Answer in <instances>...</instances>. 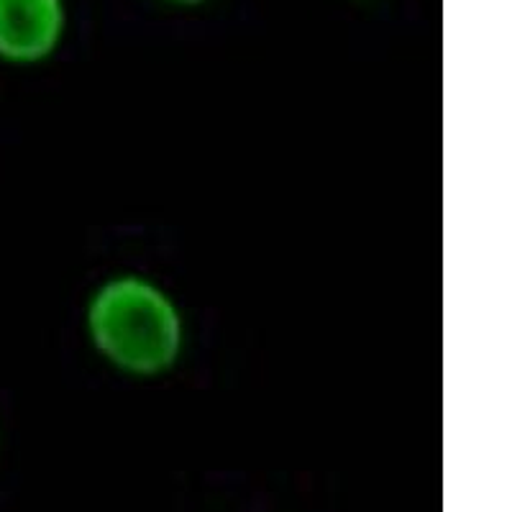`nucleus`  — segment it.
Masks as SVG:
<instances>
[{
	"label": "nucleus",
	"instance_id": "7ed1b4c3",
	"mask_svg": "<svg viewBox=\"0 0 512 512\" xmlns=\"http://www.w3.org/2000/svg\"><path fill=\"white\" fill-rule=\"evenodd\" d=\"M167 3H172V6H203V3H208V0H167Z\"/></svg>",
	"mask_w": 512,
	"mask_h": 512
},
{
	"label": "nucleus",
	"instance_id": "f257e3e1",
	"mask_svg": "<svg viewBox=\"0 0 512 512\" xmlns=\"http://www.w3.org/2000/svg\"><path fill=\"white\" fill-rule=\"evenodd\" d=\"M85 333L108 367L134 379L172 372L187 344L185 313L172 292L139 272L111 274L90 292Z\"/></svg>",
	"mask_w": 512,
	"mask_h": 512
},
{
	"label": "nucleus",
	"instance_id": "f03ea898",
	"mask_svg": "<svg viewBox=\"0 0 512 512\" xmlns=\"http://www.w3.org/2000/svg\"><path fill=\"white\" fill-rule=\"evenodd\" d=\"M67 26L64 0H0V62L31 67L52 57Z\"/></svg>",
	"mask_w": 512,
	"mask_h": 512
}]
</instances>
